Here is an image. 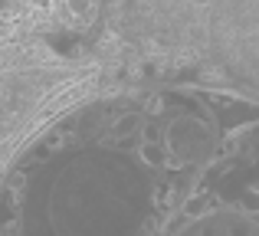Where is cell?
I'll list each match as a JSON object with an SVG mask.
<instances>
[{
  "label": "cell",
  "instance_id": "1",
  "mask_svg": "<svg viewBox=\"0 0 259 236\" xmlns=\"http://www.w3.org/2000/svg\"><path fill=\"white\" fill-rule=\"evenodd\" d=\"M0 236H259V105L203 85L82 102L7 164Z\"/></svg>",
  "mask_w": 259,
  "mask_h": 236
}]
</instances>
